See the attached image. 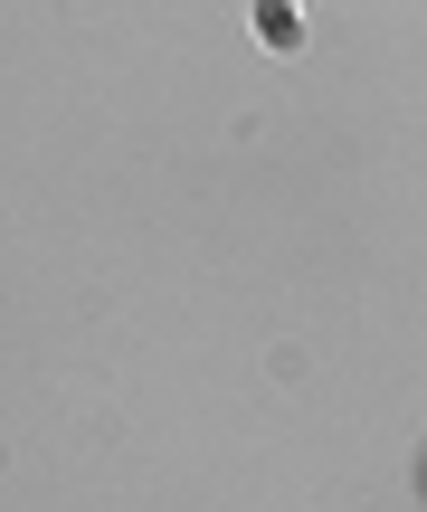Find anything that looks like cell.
<instances>
[{"label": "cell", "mask_w": 427, "mask_h": 512, "mask_svg": "<svg viewBox=\"0 0 427 512\" xmlns=\"http://www.w3.org/2000/svg\"><path fill=\"white\" fill-rule=\"evenodd\" d=\"M418 484H427V465H418Z\"/></svg>", "instance_id": "1"}]
</instances>
